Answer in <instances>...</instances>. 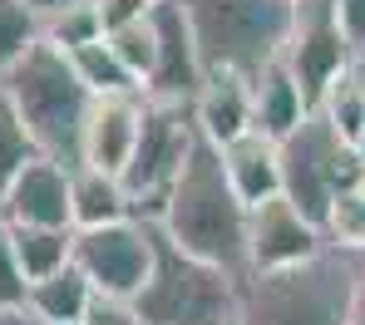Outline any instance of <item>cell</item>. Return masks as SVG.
Masks as SVG:
<instances>
[{"label": "cell", "instance_id": "cell-1", "mask_svg": "<svg viewBox=\"0 0 365 325\" xmlns=\"http://www.w3.org/2000/svg\"><path fill=\"white\" fill-rule=\"evenodd\" d=\"M247 212L252 207L232 193V183L222 173V153L197 138V148L182 163L178 183L168 188L163 212H158L153 227L178 247L182 257L242 281L247 276Z\"/></svg>", "mask_w": 365, "mask_h": 325}, {"label": "cell", "instance_id": "cell-2", "mask_svg": "<svg viewBox=\"0 0 365 325\" xmlns=\"http://www.w3.org/2000/svg\"><path fill=\"white\" fill-rule=\"evenodd\" d=\"M361 257L321 247L292 271H252L237 281V325H356Z\"/></svg>", "mask_w": 365, "mask_h": 325}, {"label": "cell", "instance_id": "cell-3", "mask_svg": "<svg viewBox=\"0 0 365 325\" xmlns=\"http://www.w3.org/2000/svg\"><path fill=\"white\" fill-rule=\"evenodd\" d=\"M0 94L10 99L15 119L25 124L40 158L79 168V138H84V119H89L94 94L79 84L74 65L60 50L35 45L15 69L0 74Z\"/></svg>", "mask_w": 365, "mask_h": 325}, {"label": "cell", "instance_id": "cell-4", "mask_svg": "<svg viewBox=\"0 0 365 325\" xmlns=\"http://www.w3.org/2000/svg\"><path fill=\"white\" fill-rule=\"evenodd\" d=\"M178 10L192 30L202 79L262 74L282 60L287 30H292V0H178Z\"/></svg>", "mask_w": 365, "mask_h": 325}, {"label": "cell", "instance_id": "cell-5", "mask_svg": "<svg viewBox=\"0 0 365 325\" xmlns=\"http://www.w3.org/2000/svg\"><path fill=\"white\" fill-rule=\"evenodd\" d=\"M143 325H237V281L182 257L158 232L153 237V271L133 296Z\"/></svg>", "mask_w": 365, "mask_h": 325}, {"label": "cell", "instance_id": "cell-6", "mask_svg": "<svg viewBox=\"0 0 365 325\" xmlns=\"http://www.w3.org/2000/svg\"><path fill=\"white\" fill-rule=\"evenodd\" d=\"M277 163H282V197L316 227L341 193L365 188V153L341 143L321 114H306L302 129L277 143Z\"/></svg>", "mask_w": 365, "mask_h": 325}, {"label": "cell", "instance_id": "cell-7", "mask_svg": "<svg viewBox=\"0 0 365 325\" xmlns=\"http://www.w3.org/2000/svg\"><path fill=\"white\" fill-rule=\"evenodd\" d=\"M197 148V124L187 104H163V99H143V119H138V138L133 153L123 163L119 183L133 197V217L138 222H158L163 197L178 183L182 163Z\"/></svg>", "mask_w": 365, "mask_h": 325}, {"label": "cell", "instance_id": "cell-8", "mask_svg": "<svg viewBox=\"0 0 365 325\" xmlns=\"http://www.w3.org/2000/svg\"><path fill=\"white\" fill-rule=\"evenodd\" d=\"M356 50L336 20V5L331 0H297L292 5V30H287V45H282V69L297 79L306 109L316 114L321 94L351 69Z\"/></svg>", "mask_w": 365, "mask_h": 325}, {"label": "cell", "instance_id": "cell-9", "mask_svg": "<svg viewBox=\"0 0 365 325\" xmlns=\"http://www.w3.org/2000/svg\"><path fill=\"white\" fill-rule=\"evenodd\" d=\"M153 237L158 227L153 222H114V227H99V232H74V266L79 276L99 291V296H123L133 301L153 271Z\"/></svg>", "mask_w": 365, "mask_h": 325}, {"label": "cell", "instance_id": "cell-10", "mask_svg": "<svg viewBox=\"0 0 365 325\" xmlns=\"http://www.w3.org/2000/svg\"><path fill=\"white\" fill-rule=\"evenodd\" d=\"M321 227L306 222L287 197H267L247 212V276L252 271H292L321 257Z\"/></svg>", "mask_w": 365, "mask_h": 325}, {"label": "cell", "instance_id": "cell-11", "mask_svg": "<svg viewBox=\"0 0 365 325\" xmlns=\"http://www.w3.org/2000/svg\"><path fill=\"white\" fill-rule=\"evenodd\" d=\"M153 40H158V65L143 84V99L192 104V94L202 89V60H197V45H192V30L182 20L178 0L153 5Z\"/></svg>", "mask_w": 365, "mask_h": 325}, {"label": "cell", "instance_id": "cell-12", "mask_svg": "<svg viewBox=\"0 0 365 325\" xmlns=\"http://www.w3.org/2000/svg\"><path fill=\"white\" fill-rule=\"evenodd\" d=\"M0 212L10 227H69V168L55 158H30L5 188Z\"/></svg>", "mask_w": 365, "mask_h": 325}, {"label": "cell", "instance_id": "cell-13", "mask_svg": "<svg viewBox=\"0 0 365 325\" xmlns=\"http://www.w3.org/2000/svg\"><path fill=\"white\" fill-rule=\"evenodd\" d=\"M138 119H143V94L94 99L84 119V138H79V168H99L119 178L138 138Z\"/></svg>", "mask_w": 365, "mask_h": 325}, {"label": "cell", "instance_id": "cell-14", "mask_svg": "<svg viewBox=\"0 0 365 325\" xmlns=\"http://www.w3.org/2000/svg\"><path fill=\"white\" fill-rule=\"evenodd\" d=\"M187 109H192L197 138L212 143V148H227L242 133H252V89L237 74H207Z\"/></svg>", "mask_w": 365, "mask_h": 325}, {"label": "cell", "instance_id": "cell-15", "mask_svg": "<svg viewBox=\"0 0 365 325\" xmlns=\"http://www.w3.org/2000/svg\"><path fill=\"white\" fill-rule=\"evenodd\" d=\"M247 89H252V133H262V138H272V143H282L287 133H297L302 119L311 114L302 89H297V79L282 69V60L267 65L262 74H252Z\"/></svg>", "mask_w": 365, "mask_h": 325}, {"label": "cell", "instance_id": "cell-16", "mask_svg": "<svg viewBox=\"0 0 365 325\" xmlns=\"http://www.w3.org/2000/svg\"><path fill=\"white\" fill-rule=\"evenodd\" d=\"M133 217V197L114 173L99 168H69V227L74 232H99Z\"/></svg>", "mask_w": 365, "mask_h": 325}, {"label": "cell", "instance_id": "cell-17", "mask_svg": "<svg viewBox=\"0 0 365 325\" xmlns=\"http://www.w3.org/2000/svg\"><path fill=\"white\" fill-rule=\"evenodd\" d=\"M217 153H222V173H227L232 193L242 197L247 207H257L267 197H282V163H277V143L272 138L242 133L237 143H227Z\"/></svg>", "mask_w": 365, "mask_h": 325}, {"label": "cell", "instance_id": "cell-18", "mask_svg": "<svg viewBox=\"0 0 365 325\" xmlns=\"http://www.w3.org/2000/svg\"><path fill=\"white\" fill-rule=\"evenodd\" d=\"M89 301H94V286L79 276L74 261L64 271H55V276L25 286V311L40 325H79L84 311H89Z\"/></svg>", "mask_w": 365, "mask_h": 325}, {"label": "cell", "instance_id": "cell-19", "mask_svg": "<svg viewBox=\"0 0 365 325\" xmlns=\"http://www.w3.org/2000/svg\"><path fill=\"white\" fill-rule=\"evenodd\" d=\"M69 257H74V232L69 227H15V261H20L25 286L64 271Z\"/></svg>", "mask_w": 365, "mask_h": 325}, {"label": "cell", "instance_id": "cell-20", "mask_svg": "<svg viewBox=\"0 0 365 325\" xmlns=\"http://www.w3.org/2000/svg\"><path fill=\"white\" fill-rule=\"evenodd\" d=\"M316 114L331 124V133H336L341 143L361 148V138H365V79L356 74V69H346V74L321 94Z\"/></svg>", "mask_w": 365, "mask_h": 325}, {"label": "cell", "instance_id": "cell-21", "mask_svg": "<svg viewBox=\"0 0 365 325\" xmlns=\"http://www.w3.org/2000/svg\"><path fill=\"white\" fill-rule=\"evenodd\" d=\"M74 74H79V84L94 94V99H119V94H143L133 79H128V69L114 60V50L104 45V40H94V45H84V50H74V55H64Z\"/></svg>", "mask_w": 365, "mask_h": 325}, {"label": "cell", "instance_id": "cell-22", "mask_svg": "<svg viewBox=\"0 0 365 325\" xmlns=\"http://www.w3.org/2000/svg\"><path fill=\"white\" fill-rule=\"evenodd\" d=\"M104 45H109V50H114V60L128 69V79L143 89V84H148V74H153V65H158L153 10H148L143 20H128V25H119V30H109V35H104Z\"/></svg>", "mask_w": 365, "mask_h": 325}, {"label": "cell", "instance_id": "cell-23", "mask_svg": "<svg viewBox=\"0 0 365 325\" xmlns=\"http://www.w3.org/2000/svg\"><path fill=\"white\" fill-rule=\"evenodd\" d=\"M321 242L336 247V252H351V257L365 252V188H351V193H341L326 207V217H321Z\"/></svg>", "mask_w": 365, "mask_h": 325}, {"label": "cell", "instance_id": "cell-24", "mask_svg": "<svg viewBox=\"0 0 365 325\" xmlns=\"http://www.w3.org/2000/svg\"><path fill=\"white\" fill-rule=\"evenodd\" d=\"M104 40V20H99V5H84V10H64L55 20H40V45L60 50V55H74L84 45Z\"/></svg>", "mask_w": 365, "mask_h": 325}, {"label": "cell", "instance_id": "cell-25", "mask_svg": "<svg viewBox=\"0 0 365 325\" xmlns=\"http://www.w3.org/2000/svg\"><path fill=\"white\" fill-rule=\"evenodd\" d=\"M35 45H40V20L20 0H0V74L15 69Z\"/></svg>", "mask_w": 365, "mask_h": 325}, {"label": "cell", "instance_id": "cell-26", "mask_svg": "<svg viewBox=\"0 0 365 325\" xmlns=\"http://www.w3.org/2000/svg\"><path fill=\"white\" fill-rule=\"evenodd\" d=\"M30 158H40V153H35V143H30L25 124L15 119L10 99L0 94V197H5V188L20 178V168H25Z\"/></svg>", "mask_w": 365, "mask_h": 325}, {"label": "cell", "instance_id": "cell-27", "mask_svg": "<svg viewBox=\"0 0 365 325\" xmlns=\"http://www.w3.org/2000/svg\"><path fill=\"white\" fill-rule=\"evenodd\" d=\"M25 301V276L15 261V227L0 212V306H20Z\"/></svg>", "mask_w": 365, "mask_h": 325}, {"label": "cell", "instance_id": "cell-28", "mask_svg": "<svg viewBox=\"0 0 365 325\" xmlns=\"http://www.w3.org/2000/svg\"><path fill=\"white\" fill-rule=\"evenodd\" d=\"M79 325H143V321H138V306H133V301H123V296H99V291H94V301H89V311H84Z\"/></svg>", "mask_w": 365, "mask_h": 325}, {"label": "cell", "instance_id": "cell-29", "mask_svg": "<svg viewBox=\"0 0 365 325\" xmlns=\"http://www.w3.org/2000/svg\"><path fill=\"white\" fill-rule=\"evenodd\" d=\"M331 5H336V20H341L351 50H361L365 45V0H331Z\"/></svg>", "mask_w": 365, "mask_h": 325}, {"label": "cell", "instance_id": "cell-30", "mask_svg": "<svg viewBox=\"0 0 365 325\" xmlns=\"http://www.w3.org/2000/svg\"><path fill=\"white\" fill-rule=\"evenodd\" d=\"M35 20H55V15H64V10H84V5H99V0H20Z\"/></svg>", "mask_w": 365, "mask_h": 325}, {"label": "cell", "instance_id": "cell-31", "mask_svg": "<svg viewBox=\"0 0 365 325\" xmlns=\"http://www.w3.org/2000/svg\"><path fill=\"white\" fill-rule=\"evenodd\" d=\"M0 325H40L30 311H25V301L20 306H0Z\"/></svg>", "mask_w": 365, "mask_h": 325}, {"label": "cell", "instance_id": "cell-32", "mask_svg": "<svg viewBox=\"0 0 365 325\" xmlns=\"http://www.w3.org/2000/svg\"><path fill=\"white\" fill-rule=\"evenodd\" d=\"M351 69H356V74H361V79H365V45H361V50H356V60H351Z\"/></svg>", "mask_w": 365, "mask_h": 325}, {"label": "cell", "instance_id": "cell-33", "mask_svg": "<svg viewBox=\"0 0 365 325\" xmlns=\"http://www.w3.org/2000/svg\"><path fill=\"white\" fill-rule=\"evenodd\" d=\"M361 296H365V252H361Z\"/></svg>", "mask_w": 365, "mask_h": 325}, {"label": "cell", "instance_id": "cell-34", "mask_svg": "<svg viewBox=\"0 0 365 325\" xmlns=\"http://www.w3.org/2000/svg\"><path fill=\"white\" fill-rule=\"evenodd\" d=\"M356 325H365V306H361V316H356Z\"/></svg>", "mask_w": 365, "mask_h": 325}, {"label": "cell", "instance_id": "cell-35", "mask_svg": "<svg viewBox=\"0 0 365 325\" xmlns=\"http://www.w3.org/2000/svg\"><path fill=\"white\" fill-rule=\"evenodd\" d=\"M361 153H365V138H361Z\"/></svg>", "mask_w": 365, "mask_h": 325}, {"label": "cell", "instance_id": "cell-36", "mask_svg": "<svg viewBox=\"0 0 365 325\" xmlns=\"http://www.w3.org/2000/svg\"><path fill=\"white\" fill-rule=\"evenodd\" d=\"M292 5H297V0H292Z\"/></svg>", "mask_w": 365, "mask_h": 325}]
</instances>
